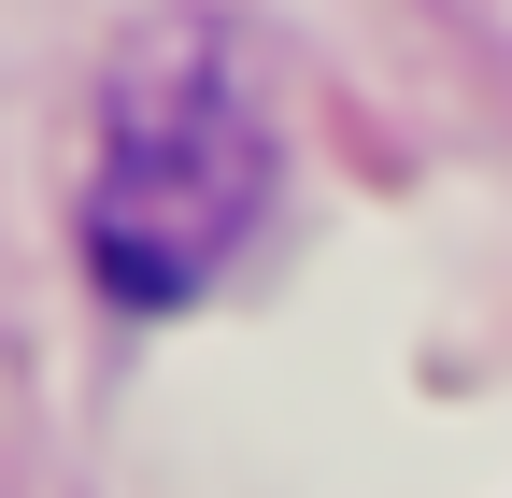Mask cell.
<instances>
[{"label":"cell","mask_w":512,"mask_h":498,"mask_svg":"<svg viewBox=\"0 0 512 498\" xmlns=\"http://www.w3.org/2000/svg\"><path fill=\"white\" fill-rule=\"evenodd\" d=\"M256 185H271V143H256V100L214 43H157L114 72L100 114V171H86V257L114 299H200L228 271V242L256 228Z\"/></svg>","instance_id":"obj_1"}]
</instances>
